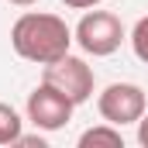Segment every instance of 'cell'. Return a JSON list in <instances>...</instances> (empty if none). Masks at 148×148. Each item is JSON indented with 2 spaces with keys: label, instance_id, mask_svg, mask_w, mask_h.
Instances as JSON below:
<instances>
[{
  "label": "cell",
  "instance_id": "cell-8",
  "mask_svg": "<svg viewBox=\"0 0 148 148\" xmlns=\"http://www.w3.org/2000/svg\"><path fill=\"white\" fill-rule=\"evenodd\" d=\"M131 48H134V55L148 66V14L138 17V24L131 28Z\"/></svg>",
  "mask_w": 148,
  "mask_h": 148
},
{
  "label": "cell",
  "instance_id": "cell-6",
  "mask_svg": "<svg viewBox=\"0 0 148 148\" xmlns=\"http://www.w3.org/2000/svg\"><path fill=\"white\" fill-rule=\"evenodd\" d=\"M79 148H124V134H121V127L103 121L79 134Z\"/></svg>",
  "mask_w": 148,
  "mask_h": 148
},
{
  "label": "cell",
  "instance_id": "cell-9",
  "mask_svg": "<svg viewBox=\"0 0 148 148\" xmlns=\"http://www.w3.org/2000/svg\"><path fill=\"white\" fill-rule=\"evenodd\" d=\"M138 145L148 148V110L141 114V121H138Z\"/></svg>",
  "mask_w": 148,
  "mask_h": 148
},
{
  "label": "cell",
  "instance_id": "cell-2",
  "mask_svg": "<svg viewBox=\"0 0 148 148\" xmlns=\"http://www.w3.org/2000/svg\"><path fill=\"white\" fill-rule=\"evenodd\" d=\"M73 38L76 45L86 52V55H93V59H103V55H114L117 48H121V41H124V24H121V17L110 14V10H86L83 17H79V24L73 28Z\"/></svg>",
  "mask_w": 148,
  "mask_h": 148
},
{
  "label": "cell",
  "instance_id": "cell-11",
  "mask_svg": "<svg viewBox=\"0 0 148 148\" xmlns=\"http://www.w3.org/2000/svg\"><path fill=\"white\" fill-rule=\"evenodd\" d=\"M10 3H17V7H31V3H38V0H10Z\"/></svg>",
  "mask_w": 148,
  "mask_h": 148
},
{
  "label": "cell",
  "instance_id": "cell-1",
  "mask_svg": "<svg viewBox=\"0 0 148 148\" xmlns=\"http://www.w3.org/2000/svg\"><path fill=\"white\" fill-rule=\"evenodd\" d=\"M73 28L59 17V14H41V10H28L14 21L10 28V45L21 59L35 62V66H48L62 55H69L73 45Z\"/></svg>",
  "mask_w": 148,
  "mask_h": 148
},
{
  "label": "cell",
  "instance_id": "cell-4",
  "mask_svg": "<svg viewBox=\"0 0 148 148\" xmlns=\"http://www.w3.org/2000/svg\"><path fill=\"white\" fill-rule=\"evenodd\" d=\"M97 110L100 117L114 124V127H124V124H138L141 114L148 110V97L138 83H110L100 97H97Z\"/></svg>",
  "mask_w": 148,
  "mask_h": 148
},
{
  "label": "cell",
  "instance_id": "cell-5",
  "mask_svg": "<svg viewBox=\"0 0 148 148\" xmlns=\"http://www.w3.org/2000/svg\"><path fill=\"white\" fill-rule=\"evenodd\" d=\"M73 107H76L73 100L66 93H59L55 86H48V83L35 86L28 93V103H24L28 121L35 124L38 131H59V127H66L73 121Z\"/></svg>",
  "mask_w": 148,
  "mask_h": 148
},
{
  "label": "cell",
  "instance_id": "cell-10",
  "mask_svg": "<svg viewBox=\"0 0 148 148\" xmlns=\"http://www.w3.org/2000/svg\"><path fill=\"white\" fill-rule=\"evenodd\" d=\"M66 7H73V10H90V7H97L100 0H62Z\"/></svg>",
  "mask_w": 148,
  "mask_h": 148
},
{
  "label": "cell",
  "instance_id": "cell-3",
  "mask_svg": "<svg viewBox=\"0 0 148 148\" xmlns=\"http://www.w3.org/2000/svg\"><path fill=\"white\" fill-rule=\"evenodd\" d=\"M41 83L55 86L59 93H66L76 107H79V103H86V100L93 97V83H97V79H93V69L86 66V59H79V55H62V59H55V62H48V66L41 69Z\"/></svg>",
  "mask_w": 148,
  "mask_h": 148
},
{
  "label": "cell",
  "instance_id": "cell-7",
  "mask_svg": "<svg viewBox=\"0 0 148 148\" xmlns=\"http://www.w3.org/2000/svg\"><path fill=\"white\" fill-rule=\"evenodd\" d=\"M24 134V121L10 103H0V145H17Z\"/></svg>",
  "mask_w": 148,
  "mask_h": 148
}]
</instances>
